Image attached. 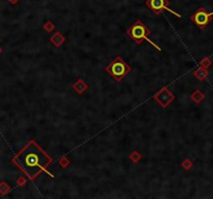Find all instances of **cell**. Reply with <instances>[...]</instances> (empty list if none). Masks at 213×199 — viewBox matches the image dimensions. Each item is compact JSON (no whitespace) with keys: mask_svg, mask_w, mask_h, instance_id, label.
<instances>
[{"mask_svg":"<svg viewBox=\"0 0 213 199\" xmlns=\"http://www.w3.org/2000/svg\"><path fill=\"white\" fill-rule=\"evenodd\" d=\"M52 161V158L34 140H30L12 159V162L30 180H34L42 172L53 176L47 169Z\"/></svg>","mask_w":213,"mask_h":199,"instance_id":"1","label":"cell"},{"mask_svg":"<svg viewBox=\"0 0 213 199\" xmlns=\"http://www.w3.org/2000/svg\"><path fill=\"white\" fill-rule=\"evenodd\" d=\"M126 33L128 34V36L131 38L132 40H134L135 44L137 45H141L143 40H148V43L154 46L158 51H161V48L159 46H157V44L153 43V40H150L149 35L152 33L151 29L143 23L141 20H136L130 27L128 28Z\"/></svg>","mask_w":213,"mask_h":199,"instance_id":"2","label":"cell"},{"mask_svg":"<svg viewBox=\"0 0 213 199\" xmlns=\"http://www.w3.org/2000/svg\"><path fill=\"white\" fill-rule=\"evenodd\" d=\"M105 71H106L115 81L120 82V81L123 80V79L131 72V66L122 57L117 56V57L105 68Z\"/></svg>","mask_w":213,"mask_h":199,"instance_id":"3","label":"cell"},{"mask_svg":"<svg viewBox=\"0 0 213 199\" xmlns=\"http://www.w3.org/2000/svg\"><path fill=\"white\" fill-rule=\"evenodd\" d=\"M146 4H147V6L150 9V11L153 12L156 15H160V14L163 13L164 11H167L173 14V15L177 16L178 18H181V16H180L179 14L174 12L173 9H170V7H168V4H170V1H168V0H147V1H146Z\"/></svg>","mask_w":213,"mask_h":199,"instance_id":"4","label":"cell"},{"mask_svg":"<svg viewBox=\"0 0 213 199\" xmlns=\"http://www.w3.org/2000/svg\"><path fill=\"white\" fill-rule=\"evenodd\" d=\"M212 16V14H208L204 9H201L200 11H198L193 16H192L191 20L199 26V27H205L208 24V22L210 21V17Z\"/></svg>","mask_w":213,"mask_h":199,"instance_id":"5","label":"cell"},{"mask_svg":"<svg viewBox=\"0 0 213 199\" xmlns=\"http://www.w3.org/2000/svg\"><path fill=\"white\" fill-rule=\"evenodd\" d=\"M174 94H172L170 93V91L168 90L166 87H164V88L161 89V91H159L158 92V94L155 95V100L157 101L158 103H159L160 105L162 104V102H163V100H165L164 102H165V107L167 106L168 104H170V102H172V100H174Z\"/></svg>","mask_w":213,"mask_h":199,"instance_id":"6","label":"cell"},{"mask_svg":"<svg viewBox=\"0 0 213 199\" xmlns=\"http://www.w3.org/2000/svg\"><path fill=\"white\" fill-rule=\"evenodd\" d=\"M0 53H1V49H0Z\"/></svg>","mask_w":213,"mask_h":199,"instance_id":"7","label":"cell"}]
</instances>
